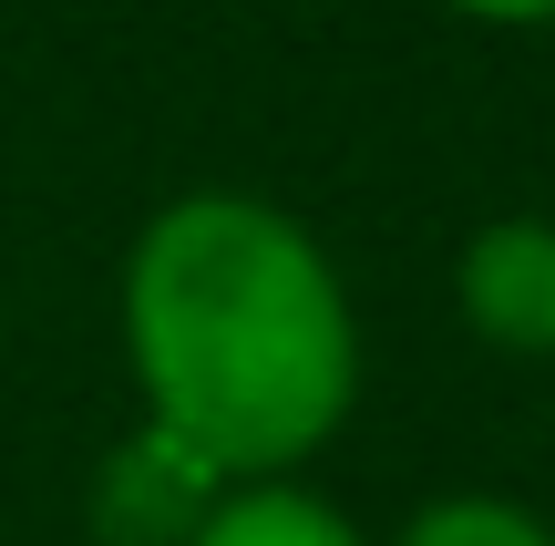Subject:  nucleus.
<instances>
[{"label": "nucleus", "instance_id": "4", "mask_svg": "<svg viewBox=\"0 0 555 546\" xmlns=\"http://www.w3.org/2000/svg\"><path fill=\"white\" fill-rule=\"evenodd\" d=\"M196 546H371V536H360L330 495L278 474V485H227V506L196 526Z\"/></svg>", "mask_w": 555, "mask_h": 546}, {"label": "nucleus", "instance_id": "5", "mask_svg": "<svg viewBox=\"0 0 555 546\" xmlns=\"http://www.w3.org/2000/svg\"><path fill=\"white\" fill-rule=\"evenodd\" d=\"M401 546H555V526L515 495H442L401 526Z\"/></svg>", "mask_w": 555, "mask_h": 546}, {"label": "nucleus", "instance_id": "3", "mask_svg": "<svg viewBox=\"0 0 555 546\" xmlns=\"http://www.w3.org/2000/svg\"><path fill=\"white\" fill-rule=\"evenodd\" d=\"M453 289H463V320H474L494 351H525V361H545V351H555V227L545 217L474 227Z\"/></svg>", "mask_w": 555, "mask_h": 546}, {"label": "nucleus", "instance_id": "6", "mask_svg": "<svg viewBox=\"0 0 555 546\" xmlns=\"http://www.w3.org/2000/svg\"><path fill=\"white\" fill-rule=\"evenodd\" d=\"M453 11H474V21H515V31H525V21H555V0H453Z\"/></svg>", "mask_w": 555, "mask_h": 546}, {"label": "nucleus", "instance_id": "1", "mask_svg": "<svg viewBox=\"0 0 555 546\" xmlns=\"http://www.w3.org/2000/svg\"><path fill=\"white\" fill-rule=\"evenodd\" d=\"M124 361L144 382V423L196 444L227 485H278L360 403V320L330 247L237 186L155 206L134 238Z\"/></svg>", "mask_w": 555, "mask_h": 546}, {"label": "nucleus", "instance_id": "2", "mask_svg": "<svg viewBox=\"0 0 555 546\" xmlns=\"http://www.w3.org/2000/svg\"><path fill=\"white\" fill-rule=\"evenodd\" d=\"M227 506V474L196 444H176L165 423L124 433L93 474V526L103 546H196V526Z\"/></svg>", "mask_w": 555, "mask_h": 546}]
</instances>
